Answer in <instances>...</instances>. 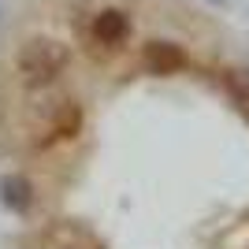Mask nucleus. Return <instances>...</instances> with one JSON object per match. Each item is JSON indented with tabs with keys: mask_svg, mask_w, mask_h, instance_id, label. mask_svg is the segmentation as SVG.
Here are the masks:
<instances>
[{
	"mask_svg": "<svg viewBox=\"0 0 249 249\" xmlns=\"http://www.w3.org/2000/svg\"><path fill=\"white\" fill-rule=\"evenodd\" d=\"M67 67H71V45L60 41V37H49V34L26 37L19 45V52H15V74L30 89L52 86Z\"/></svg>",
	"mask_w": 249,
	"mask_h": 249,
	"instance_id": "obj_1",
	"label": "nucleus"
},
{
	"mask_svg": "<svg viewBox=\"0 0 249 249\" xmlns=\"http://www.w3.org/2000/svg\"><path fill=\"white\" fill-rule=\"evenodd\" d=\"M130 34H134V19L123 8H101L89 19V37L101 49H119V45L130 41Z\"/></svg>",
	"mask_w": 249,
	"mask_h": 249,
	"instance_id": "obj_2",
	"label": "nucleus"
},
{
	"mask_svg": "<svg viewBox=\"0 0 249 249\" xmlns=\"http://www.w3.org/2000/svg\"><path fill=\"white\" fill-rule=\"evenodd\" d=\"M0 208H8L11 216H30L37 208V186L22 171H4L0 175Z\"/></svg>",
	"mask_w": 249,
	"mask_h": 249,
	"instance_id": "obj_3",
	"label": "nucleus"
},
{
	"mask_svg": "<svg viewBox=\"0 0 249 249\" xmlns=\"http://www.w3.org/2000/svg\"><path fill=\"white\" fill-rule=\"evenodd\" d=\"M142 60H145V67L153 74H178L182 67H186V52H182V45L156 37V41H145Z\"/></svg>",
	"mask_w": 249,
	"mask_h": 249,
	"instance_id": "obj_4",
	"label": "nucleus"
},
{
	"mask_svg": "<svg viewBox=\"0 0 249 249\" xmlns=\"http://www.w3.org/2000/svg\"><path fill=\"white\" fill-rule=\"evenodd\" d=\"M223 86L231 89V97L238 104H249V67H231V71H223Z\"/></svg>",
	"mask_w": 249,
	"mask_h": 249,
	"instance_id": "obj_5",
	"label": "nucleus"
},
{
	"mask_svg": "<svg viewBox=\"0 0 249 249\" xmlns=\"http://www.w3.org/2000/svg\"><path fill=\"white\" fill-rule=\"evenodd\" d=\"M0 22H4V8H0Z\"/></svg>",
	"mask_w": 249,
	"mask_h": 249,
	"instance_id": "obj_6",
	"label": "nucleus"
}]
</instances>
